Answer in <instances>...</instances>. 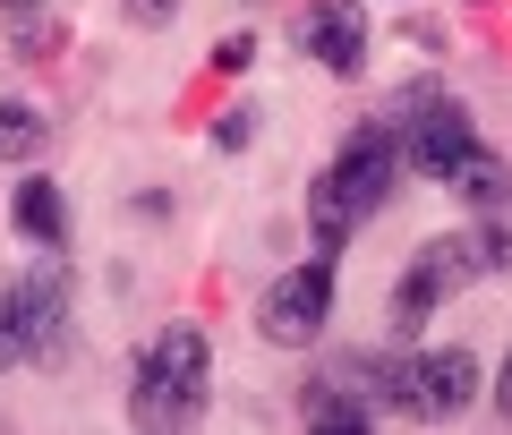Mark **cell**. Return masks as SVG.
I'll return each instance as SVG.
<instances>
[{
  "label": "cell",
  "instance_id": "obj_14",
  "mask_svg": "<svg viewBox=\"0 0 512 435\" xmlns=\"http://www.w3.org/2000/svg\"><path fill=\"white\" fill-rule=\"evenodd\" d=\"M128 18H137V26H171V18H180V0H128Z\"/></svg>",
  "mask_w": 512,
  "mask_h": 435
},
{
  "label": "cell",
  "instance_id": "obj_13",
  "mask_svg": "<svg viewBox=\"0 0 512 435\" xmlns=\"http://www.w3.org/2000/svg\"><path fill=\"white\" fill-rule=\"evenodd\" d=\"M248 137H256V120H248V111H222V120H214V145H231V154H239Z\"/></svg>",
  "mask_w": 512,
  "mask_h": 435
},
{
  "label": "cell",
  "instance_id": "obj_9",
  "mask_svg": "<svg viewBox=\"0 0 512 435\" xmlns=\"http://www.w3.org/2000/svg\"><path fill=\"white\" fill-rule=\"evenodd\" d=\"M18 231L35 239V248H69V205H60L52 180H26L18 188Z\"/></svg>",
  "mask_w": 512,
  "mask_h": 435
},
{
  "label": "cell",
  "instance_id": "obj_5",
  "mask_svg": "<svg viewBox=\"0 0 512 435\" xmlns=\"http://www.w3.org/2000/svg\"><path fill=\"white\" fill-rule=\"evenodd\" d=\"M478 265H487V248H478V239H436V248H427L419 265L393 282V325L419 333L427 316H436V299H453L461 282H478Z\"/></svg>",
  "mask_w": 512,
  "mask_h": 435
},
{
  "label": "cell",
  "instance_id": "obj_8",
  "mask_svg": "<svg viewBox=\"0 0 512 435\" xmlns=\"http://www.w3.org/2000/svg\"><path fill=\"white\" fill-rule=\"evenodd\" d=\"M299 418H308V427H367V418H376V401H367L342 367H325V376L299 384Z\"/></svg>",
  "mask_w": 512,
  "mask_h": 435
},
{
  "label": "cell",
  "instance_id": "obj_2",
  "mask_svg": "<svg viewBox=\"0 0 512 435\" xmlns=\"http://www.w3.org/2000/svg\"><path fill=\"white\" fill-rule=\"evenodd\" d=\"M393 128H402L410 171H419V180H444V188H453L461 171H470L478 154H487V145H478V128H470V111H461L444 86L402 94V103H393Z\"/></svg>",
  "mask_w": 512,
  "mask_h": 435
},
{
  "label": "cell",
  "instance_id": "obj_12",
  "mask_svg": "<svg viewBox=\"0 0 512 435\" xmlns=\"http://www.w3.org/2000/svg\"><path fill=\"white\" fill-rule=\"evenodd\" d=\"M26 154H43V111L0 103V163H26Z\"/></svg>",
  "mask_w": 512,
  "mask_h": 435
},
{
  "label": "cell",
  "instance_id": "obj_11",
  "mask_svg": "<svg viewBox=\"0 0 512 435\" xmlns=\"http://www.w3.org/2000/svg\"><path fill=\"white\" fill-rule=\"evenodd\" d=\"M26 359H35V325H26L18 282H0V367H26Z\"/></svg>",
  "mask_w": 512,
  "mask_h": 435
},
{
  "label": "cell",
  "instance_id": "obj_4",
  "mask_svg": "<svg viewBox=\"0 0 512 435\" xmlns=\"http://www.w3.org/2000/svg\"><path fill=\"white\" fill-rule=\"evenodd\" d=\"M325 171H333V188L350 197V214L367 222L384 197H393V180H402V128H393V120L350 128V137H342V154H333Z\"/></svg>",
  "mask_w": 512,
  "mask_h": 435
},
{
  "label": "cell",
  "instance_id": "obj_15",
  "mask_svg": "<svg viewBox=\"0 0 512 435\" xmlns=\"http://www.w3.org/2000/svg\"><path fill=\"white\" fill-rule=\"evenodd\" d=\"M495 410L512 418V359H504V376H495Z\"/></svg>",
  "mask_w": 512,
  "mask_h": 435
},
{
  "label": "cell",
  "instance_id": "obj_16",
  "mask_svg": "<svg viewBox=\"0 0 512 435\" xmlns=\"http://www.w3.org/2000/svg\"><path fill=\"white\" fill-rule=\"evenodd\" d=\"M43 0H0V18H35Z\"/></svg>",
  "mask_w": 512,
  "mask_h": 435
},
{
  "label": "cell",
  "instance_id": "obj_1",
  "mask_svg": "<svg viewBox=\"0 0 512 435\" xmlns=\"http://www.w3.org/2000/svg\"><path fill=\"white\" fill-rule=\"evenodd\" d=\"M205 393H214V342L197 325H163L128 376V418L137 427H188L205 410Z\"/></svg>",
  "mask_w": 512,
  "mask_h": 435
},
{
  "label": "cell",
  "instance_id": "obj_10",
  "mask_svg": "<svg viewBox=\"0 0 512 435\" xmlns=\"http://www.w3.org/2000/svg\"><path fill=\"white\" fill-rule=\"evenodd\" d=\"M308 231H316V248H325V256H342V248H350V231H359V214H350V197L333 188V171L308 188Z\"/></svg>",
  "mask_w": 512,
  "mask_h": 435
},
{
  "label": "cell",
  "instance_id": "obj_3",
  "mask_svg": "<svg viewBox=\"0 0 512 435\" xmlns=\"http://www.w3.org/2000/svg\"><path fill=\"white\" fill-rule=\"evenodd\" d=\"M333 265H342V256L316 248L308 265H291L265 299H256V333H265L274 350H308L316 333H325V316H333Z\"/></svg>",
  "mask_w": 512,
  "mask_h": 435
},
{
  "label": "cell",
  "instance_id": "obj_7",
  "mask_svg": "<svg viewBox=\"0 0 512 435\" xmlns=\"http://www.w3.org/2000/svg\"><path fill=\"white\" fill-rule=\"evenodd\" d=\"M478 401V359L470 350H410V418H453Z\"/></svg>",
  "mask_w": 512,
  "mask_h": 435
},
{
  "label": "cell",
  "instance_id": "obj_6",
  "mask_svg": "<svg viewBox=\"0 0 512 435\" xmlns=\"http://www.w3.org/2000/svg\"><path fill=\"white\" fill-rule=\"evenodd\" d=\"M299 52H308L316 69H333V77H359L367 69V18L350 0H308V9H299Z\"/></svg>",
  "mask_w": 512,
  "mask_h": 435
}]
</instances>
